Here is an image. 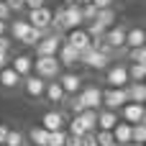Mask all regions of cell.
<instances>
[{"label":"cell","mask_w":146,"mask_h":146,"mask_svg":"<svg viewBox=\"0 0 146 146\" xmlns=\"http://www.w3.org/2000/svg\"><path fill=\"white\" fill-rule=\"evenodd\" d=\"M26 21H28L33 28H44V31H49V26H51V10H49L46 5H41V8H31Z\"/></svg>","instance_id":"cell-8"},{"label":"cell","mask_w":146,"mask_h":146,"mask_svg":"<svg viewBox=\"0 0 146 146\" xmlns=\"http://www.w3.org/2000/svg\"><path fill=\"white\" fill-rule=\"evenodd\" d=\"M92 21H98L103 28H110V26L115 23V10H113V5H110V8H98V13H95Z\"/></svg>","instance_id":"cell-24"},{"label":"cell","mask_w":146,"mask_h":146,"mask_svg":"<svg viewBox=\"0 0 146 146\" xmlns=\"http://www.w3.org/2000/svg\"><path fill=\"white\" fill-rule=\"evenodd\" d=\"M64 146H82V136H72V133H67Z\"/></svg>","instance_id":"cell-39"},{"label":"cell","mask_w":146,"mask_h":146,"mask_svg":"<svg viewBox=\"0 0 146 146\" xmlns=\"http://www.w3.org/2000/svg\"><path fill=\"white\" fill-rule=\"evenodd\" d=\"M121 121L126 123H146V110H144V103H126L121 108Z\"/></svg>","instance_id":"cell-6"},{"label":"cell","mask_w":146,"mask_h":146,"mask_svg":"<svg viewBox=\"0 0 146 146\" xmlns=\"http://www.w3.org/2000/svg\"><path fill=\"white\" fill-rule=\"evenodd\" d=\"M28 146H33V144H28Z\"/></svg>","instance_id":"cell-50"},{"label":"cell","mask_w":146,"mask_h":146,"mask_svg":"<svg viewBox=\"0 0 146 146\" xmlns=\"http://www.w3.org/2000/svg\"><path fill=\"white\" fill-rule=\"evenodd\" d=\"M26 3V8L31 10V8H41V5H46V0H23Z\"/></svg>","instance_id":"cell-40"},{"label":"cell","mask_w":146,"mask_h":146,"mask_svg":"<svg viewBox=\"0 0 146 146\" xmlns=\"http://www.w3.org/2000/svg\"><path fill=\"white\" fill-rule=\"evenodd\" d=\"M77 98L82 100V105L85 108H92V110H98V108H103V90L100 87H95V85H87V87H82L80 92H77Z\"/></svg>","instance_id":"cell-7"},{"label":"cell","mask_w":146,"mask_h":146,"mask_svg":"<svg viewBox=\"0 0 146 146\" xmlns=\"http://www.w3.org/2000/svg\"><path fill=\"white\" fill-rule=\"evenodd\" d=\"M64 5H77V0H64Z\"/></svg>","instance_id":"cell-45"},{"label":"cell","mask_w":146,"mask_h":146,"mask_svg":"<svg viewBox=\"0 0 146 146\" xmlns=\"http://www.w3.org/2000/svg\"><path fill=\"white\" fill-rule=\"evenodd\" d=\"M10 64V51H0V69Z\"/></svg>","instance_id":"cell-41"},{"label":"cell","mask_w":146,"mask_h":146,"mask_svg":"<svg viewBox=\"0 0 146 146\" xmlns=\"http://www.w3.org/2000/svg\"><path fill=\"white\" fill-rule=\"evenodd\" d=\"M103 108L108 110H121L126 103H128V95H126V87H108L103 90Z\"/></svg>","instance_id":"cell-4"},{"label":"cell","mask_w":146,"mask_h":146,"mask_svg":"<svg viewBox=\"0 0 146 146\" xmlns=\"http://www.w3.org/2000/svg\"><path fill=\"white\" fill-rule=\"evenodd\" d=\"M64 41H67V44H72L77 51H82L85 46H90V41H92V38H90V33H87L82 26H77V28H69V31H67Z\"/></svg>","instance_id":"cell-10"},{"label":"cell","mask_w":146,"mask_h":146,"mask_svg":"<svg viewBox=\"0 0 146 146\" xmlns=\"http://www.w3.org/2000/svg\"><path fill=\"white\" fill-rule=\"evenodd\" d=\"M56 59H59L62 67H74V64H80V51H77L72 44L62 41V46H59V51H56Z\"/></svg>","instance_id":"cell-14"},{"label":"cell","mask_w":146,"mask_h":146,"mask_svg":"<svg viewBox=\"0 0 146 146\" xmlns=\"http://www.w3.org/2000/svg\"><path fill=\"white\" fill-rule=\"evenodd\" d=\"M126 95H128V103H144L146 100V85L144 82H128L126 85Z\"/></svg>","instance_id":"cell-23"},{"label":"cell","mask_w":146,"mask_h":146,"mask_svg":"<svg viewBox=\"0 0 146 146\" xmlns=\"http://www.w3.org/2000/svg\"><path fill=\"white\" fill-rule=\"evenodd\" d=\"M92 5H95V8H110L113 0H92Z\"/></svg>","instance_id":"cell-42"},{"label":"cell","mask_w":146,"mask_h":146,"mask_svg":"<svg viewBox=\"0 0 146 146\" xmlns=\"http://www.w3.org/2000/svg\"><path fill=\"white\" fill-rule=\"evenodd\" d=\"M77 118H80V123L85 126V131H87V133L98 128V110H92V108H85V110H82Z\"/></svg>","instance_id":"cell-25"},{"label":"cell","mask_w":146,"mask_h":146,"mask_svg":"<svg viewBox=\"0 0 146 146\" xmlns=\"http://www.w3.org/2000/svg\"><path fill=\"white\" fill-rule=\"evenodd\" d=\"M56 82L62 85L64 95H77V92L82 90V77H80V74H74V72H64V74H59V77H56Z\"/></svg>","instance_id":"cell-11"},{"label":"cell","mask_w":146,"mask_h":146,"mask_svg":"<svg viewBox=\"0 0 146 146\" xmlns=\"http://www.w3.org/2000/svg\"><path fill=\"white\" fill-rule=\"evenodd\" d=\"M80 8H82V21H85V23H90V21L95 18V13H98V8H95L92 3H87V5H80Z\"/></svg>","instance_id":"cell-35"},{"label":"cell","mask_w":146,"mask_h":146,"mask_svg":"<svg viewBox=\"0 0 146 146\" xmlns=\"http://www.w3.org/2000/svg\"><path fill=\"white\" fill-rule=\"evenodd\" d=\"M131 141H136V144L146 141V123H133L131 126Z\"/></svg>","instance_id":"cell-30"},{"label":"cell","mask_w":146,"mask_h":146,"mask_svg":"<svg viewBox=\"0 0 146 146\" xmlns=\"http://www.w3.org/2000/svg\"><path fill=\"white\" fill-rule=\"evenodd\" d=\"M82 8L80 5H64V15H62V31H69V28H77L82 26Z\"/></svg>","instance_id":"cell-9"},{"label":"cell","mask_w":146,"mask_h":146,"mask_svg":"<svg viewBox=\"0 0 146 146\" xmlns=\"http://www.w3.org/2000/svg\"><path fill=\"white\" fill-rule=\"evenodd\" d=\"M0 146H5V144H0Z\"/></svg>","instance_id":"cell-49"},{"label":"cell","mask_w":146,"mask_h":146,"mask_svg":"<svg viewBox=\"0 0 146 146\" xmlns=\"http://www.w3.org/2000/svg\"><path fill=\"white\" fill-rule=\"evenodd\" d=\"M41 126H44L46 131L64 128V113H62V110H46L44 118H41Z\"/></svg>","instance_id":"cell-20"},{"label":"cell","mask_w":146,"mask_h":146,"mask_svg":"<svg viewBox=\"0 0 146 146\" xmlns=\"http://www.w3.org/2000/svg\"><path fill=\"white\" fill-rule=\"evenodd\" d=\"M23 144H26V139H23L21 131H8V136H5V146H23Z\"/></svg>","instance_id":"cell-32"},{"label":"cell","mask_w":146,"mask_h":146,"mask_svg":"<svg viewBox=\"0 0 146 146\" xmlns=\"http://www.w3.org/2000/svg\"><path fill=\"white\" fill-rule=\"evenodd\" d=\"M80 64H85V67H90V69H105V67L110 64V56L100 54V51L92 49V44H90V46H85V49L80 51Z\"/></svg>","instance_id":"cell-3"},{"label":"cell","mask_w":146,"mask_h":146,"mask_svg":"<svg viewBox=\"0 0 146 146\" xmlns=\"http://www.w3.org/2000/svg\"><path fill=\"white\" fill-rule=\"evenodd\" d=\"M33 74H38L41 80H56L62 74V64L56 56H36L33 59Z\"/></svg>","instance_id":"cell-1"},{"label":"cell","mask_w":146,"mask_h":146,"mask_svg":"<svg viewBox=\"0 0 146 146\" xmlns=\"http://www.w3.org/2000/svg\"><path fill=\"white\" fill-rule=\"evenodd\" d=\"M126 146H144V144H136V141H131V144H126Z\"/></svg>","instance_id":"cell-47"},{"label":"cell","mask_w":146,"mask_h":146,"mask_svg":"<svg viewBox=\"0 0 146 146\" xmlns=\"http://www.w3.org/2000/svg\"><path fill=\"white\" fill-rule=\"evenodd\" d=\"M103 38L110 44V49L113 51H118V49H123V44H126V28L123 26H110V28H105V33H103Z\"/></svg>","instance_id":"cell-13"},{"label":"cell","mask_w":146,"mask_h":146,"mask_svg":"<svg viewBox=\"0 0 146 146\" xmlns=\"http://www.w3.org/2000/svg\"><path fill=\"white\" fill-rule=\"evenodd\" d=\"M21 80H23V77H21L10 64L0 69V85H3L5 90H15V87H21Z\"/></svg>","instance_id":"cell-19"},{"label":"cell","mask_w":146,"mask_h":146,"mask_svg":"<svg viewBox=\"0 0 146 146\" xmlns=\"http://www.w3.org/2000/svg\"><path fill=\"white\" fill-rule=\"evenodd\" d=\"M128 59L136 64H146V46H133L128 49Z\"/></svg>","instance_id":"cell-31"},{"label":"cell","mask_w":146,"mask_h":146,"mask_svg":"<svg viewBox=\"0 0 146 146\" xmlns=\"http://www.w3.org/2000/svg\"><path fill=\"white\" fill-rule=\"evenodd\" d=\"M64 141H67V131L64 128H56V131H49L46 146H64Z\"/></svg>","instance_id":"cell-29"},{"label":"cell","mask_w":146,"mask_h":146,"mask_svg":"<svg viewBox=\"0 0 146 146\" xmlns=\"http://www.w3.org/2000/svg\"><path fill=\"white\" fill-rule=\"evenodd\" d=\"M133 46H146V31L141 26L126 28V44H123V49H133Z\"/></svg>","instance_id":"cell-17"},{"label":"cell","mask_w":146,"mask_h":146,"mask_svg":"<svg viewBox=\"0 0 146 146\" xmlns=\"http://www.w3.org/2000/svg\"><path fill=\"white\" fill-rule=\"evenodd\" d=\"M5 5L10 8V13H21V10L26 8V3H23V0H5Z\"/></svg>","instance_id":"cell-36"},{"label":"cell","mask_w":146,"mask_h":146,"mask_svg":"<svg viewBox=\"0 0 146 146\" xmlns=\"http://www.w3.org/2000/svg\"><path fill=\"white\" fill-rule=\"evenodd\" d=\"M41 98H46L51 105H59V103L67 100V95H64V90H62V85H59L56 80H46V85H44V95H41Z\"/></svg>","instance_id":"cell-15"},{"label":"cell","mask_w":146,"mask_h":146,"mask_svg":"<svg viewBox=\"0 0 146 146\" xmlns=\"http://www.w3.org/2000/svg\"><path fill=\"white\" fill-rule=\"evenodd\" d=\"M8 131H10V128L0 123V144H5V136H8Z\"/></svg>","instance_id":"cell-43"},{"label":"cell","mask_w":146,"mask_h":146,"mask_svg":"<svg viewBox=\"0 0 146 146\" xmlns=\"http://www.w3.org/2000/svg\"><path fill=\"white\" fill-rule=\"evenodd\" d=\"M121 121L118 110H108V108H98V128L103 131H113V126Z\"/></svg>","instance_id":"cell-16"},{"label":"cell","mask_w":146,"mask_h":146,"mask_svg":"<svg viewBox=\"0 0 146 146\" xmlns=\"http://www.w3.org/2000/svg\"><path fill=\"white\" fill-rule=\"evenodd\" d=\"M28 139H31V144H33V146H46V139H49V131H46L44 126H36V128H31Z\"/></svg>","instance_id":"cell-26"},{"label":"cell","mask_w":146,"mask_h":146,"mask_svg":"<svg viewBox=\"0 0 146 146\" xmlns=\"http://www.w3.org/2000/svg\"><path fill=\"white\" fill-rule=\"evenodd\" d=\"M144 77H146V64L131 62V67H128V80H131V82H144Z\"/></svg>","instance_id":"cell-28"},{"label":"cell","mask_w":146,"mask_h":146,"mask_svg":"<svg viewBox=\"0 0 146 146\" xmlns=\"http://www.w3.org/2000/svg\"><path fill=\"white\" fill-rule=\"evenodd\" d=\"M113 141H115L118 146L131 144V123H126V121H118V123L113 126Z\"/></svg>","instance_id":"cell-21"},{"label":"cell","mask_w":146,"mask_h":146,"mask_svg":"<svg viewBox=\"0 0 146 146\" xmlns=\"http://www.w3.org/2000/svg\"><path fill=\"white\" fill-rule=\"evenodd\" d=\"M69 133H72V136H85V133H87V131H85V126L80 123V118H77V115L69 121Z\"/></svg>","instance_id":"cell-34"},{"label":"cell","mask_w":146,"mask_h":146,"mask_svg":"<svg viewBox=\"0 0 146 146\" xmlns=\"http://www.w3.org/2000/svg\"><path fill=\"white\" fill-rule=\"evenodd\" d=\"M105 82L108 87H126L128 80V67L126 64H108L105 67Z\"/></svg>","instance_id":"cell-5"},{"label":"cell","mask_w":146,"mask_h":146,"mask_svg":"<svg viewBox=\"0 0 146 146\" xmlns=\"http://www.w3.org/2000/svg\"><path fill=\"white\" fill-rule=\"evenodd\" d=\"M62 41H64V36H62V33H54V31L44 33V36L38 38V44L33 46V49H36V56H56V51H59Z\"/></svg>","instance_id":"cell-2"},{"label":"cell","mask_w":146,"mask_h":146,"mask_svg":"<svg viewBox=\"0 0 146 146\" xmlns=\"http://www.w3.org/2000/svg\"><path fill=\"white\" fill-rule=\"evenodd\" d=\"M21 85H23L26 95L36 100V98H41V95H44V85H46V80H41L38 74H33V72H31L28 77H23V80H21Z\"/></svg>","instance_id":"cell-12"},{"label":"cell","mask_w":146,"mask_h":146,"mask_svg":"<svg viewBox=\"0 0 146 146\" xmlns=\"http://www.w3.org/2000/svg\"><path fill=\"white\" fill-rule=\"evenodd\" d=\"M28 28H31V23H28L26 18H18V21L8 23V36H10V38H15V41L21 44V41H23V36L28 33Z\"/></svg>","instance_id":"cell-22"},{"label":"cell","mask_w":146,"mask_h":146,"mask_svg":"<svg viewBox=\"0 0 146 146\" xmlns=\"http://www.w3.org/2000/svg\"><path fill=\"white\" fill-rule=\"evenodd\" d=\"M113 3H115V0H113Z\"/></svg>","instance_id":"cell-51"},{"label":"cell","mask_w":146,"mask_h":146,"mask_svg":"<svg viewBox=\"0 0 146 146\" xmlns=\"http://www.w3.org/2000/svg\"><path fill=\"white\" fill-rule=\"evenodd\" d=\"M44 33H49V31H44V28H33V26H31V28H28V33L23 36V41H21V44H23V46H36V44H38V38H41Z\"/></svg>","instance_id":"cell-27"},{"label":"cell","mask_w":146,"mask_h":146,"mask_svg":"<svg viewBox=\"0 0 146 146\" xmlns=\"http://www.w3.org/2000/svg\"><path fill=\"white\" fill-rule=\"evenodd\" d=\"M10 15H13L10 8L5 5V0H0V21H10Z\"/></svg>","instance_id":"cell-37"},{"label":"cell","mask_w":146,"mask_h":146,"mask_svg":"<svg viewBox=\"0 0 146 146\" xmlns=\"http://www.w3.org/2000/svg\"><path fill=\"white\" fill-rule=\"evenodd\" d=\"M10 67H13L21 77H28V74L33 72V56H28V54H18V56L10 59Z\"/></svg>","instance_id":"cell-18"},{"label":"cell","mask_w":146,"mask_h":146,"mask_svg":"<svg viewBox=\"0 0 146 146\" xmlns=\"http://www.w3.org/2000/svg\"><path fill=\"white\" fill-rule=\"evenodd\" d=\"M110 146H118V144H110Z\"/></svg>","instance_id":"cell-48"},{"label":"cell","mask_w":146,"mask_h":146,"mask_svg":"<svg viewBox=\"0 0 146 146\" xmlns=\"http://www.w3.org/2000/svg\"><path fill=\"white\" fill-rule=\"evenodd\" d=\"M10 46H13V38L5 33V36H0V51H10Z\"/></svg>","instance_id":"cell-38"},{"label":"cell","mask_w":146,"mask_h":146,"mask_svg":"<svg viewBox=\"0 0 146 146\" xmlns=\"http://www.w3.org/2000/svg\"><path fill=\"white\" fill-rule=\"evenodd\" d=\"M8 23H10V21H0V36L8 33Z\"/></svg>","instance_id":"cell-44"},{"label":"cell","mask_w":146,"mask_h":146,"mask_svg":"<svg viewBox=\"0 0 146 146\" xmlns=\"http://www.w3.org/2000/svg\"><path fill=\"white\" fill-rule=\"evenodd\" d=\"M64 103H69V110L74 113V115H80L82 110H85V105H82V100L77 98V95H67V100Z\"/></svg>","instance_id":"cell-33"},{"label":"cell","mask_w":146,"mask_h":146,"mask_svg":"<svg viewBox=\"0 0 146 146\" xmlns=\"http://www.w3.org/2000/svg\"><path fill=\"white\" fill-rule=\"evenodd\" d=\"M87 3H92V0H77V5H87Z\"/></svg>","instance_id":"cell-46"}]
</instances>
